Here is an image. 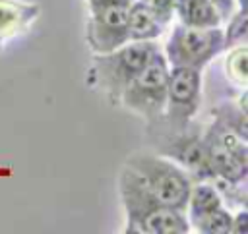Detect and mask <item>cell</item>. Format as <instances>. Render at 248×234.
Returning <instances> with one entry per match:
<instances>
[{"instance_id": "20", "label": "cell", "mask_w": 248, "mask_h": 234, "mask_svg": "<svg viewBox=\"0 0 248 234\" xmlns=\"http://www.w3.org/2000/svg\"><path fill=\"white\" fill-rule=\"evenodd\" d=\"M140 2H149V0H140Z\"/></svg>"}, {"instance_id": "13", "label": "cell", "mask_w": 248, "mask_h": 234, "mask_svg": "<svg viewBox=\"0 0 248 234\" xmlns=\"http://www.w3.org/2000/svg\"><path fill=\"white\" fill-rule=\"evenodd\" d=\"M231 222H232V215L227 209L217 207L215 211L205 213L203 217L196 219L190 224L196 226V230L203 234H227L231 232Z\"/></svg>"}, {"instance_id": "1", "label": "cell", "mask_w": 248, "mask_h": 234, "mask_svg": "<svg viewBox=\"0 0 248 234\" xmlns=\"http://www.w3.org/2000/svg\"><path fill=\"white\" fill-rule=\"evenodd\" d=\"M120 199L126 211V234H186L190 222L182 211L159 205L138 174L124 164L118 178Z\"/></svg>"}, {"instance_id": "19", "label": "cell", "mask_w": 248, "mask_h": 234, "mask_svg": "<svg viewBox=\"0 0 248 234\" xmlns=\"http://www.w3.org/2000/svg\"><path fill=\"white\" fill-rule=\"evenodd\" d=\"M89 10L93 8H103V6H130L134 0H85Z\"/></svg>"}, {"instance_id": "11", "label": "cell", "mask_w": 248, "mask_h": 234, "mask_svg": "<svg viewBox=\"0 0 248 234\" xmlns=\"http://www.w3.org/2000/svg\"><path fill=\"white\" fill-rule=\"evenodd\" d=\"M163 25L153 17L145 2L134 0L128 6V39L130 41H155L163 33Z\"/></svg>"}, {"instance_id": "14", "label": "cell", "mask_w": 248, "mask_h": 234, "mask_svg": "<svg viewBox=\"0 0 248 234\" xmlns=\"http://www.w3.org/2000/svg\"><path fill=\"white\" fill-rule=\"evenodd\" d=\"M246 58H248V50L244 44H238V46H232L231 54L227 56L225 60V72H227V77L244 87L248 83V64H246Z\"/></svg>"}, {"instance_id": "16", "label": "cell", "mask_w": 248, "mask_h": 234, "mask_svg": "<svg viewBox=\"0 0 248 234\" xmlns=\"http://www.w3.org/2000/svg\"><path fill=\"white\" fill-rule=\"evenodd\" d=\"M149 12L153 14V17L163 25L167 27L174 15V0H149L145 2Z\"/></svg>"}, {"instance_id": "5", "label": "cell", "mask_w": 248, "mask_h": 234, "mask_svg": "<svg viewBox=\"0 0 248 234\" xmlns=\"http://www.w3.org/2000/svg\"><path fill=\"white\" fill-rule=\"evenodd\" d=\"M167 81H169V64L161 52H157L143 70L128 83L120 102L143 116L147 124H159L165 114L167 104Z\"/></svg>"}, {"instance_id": "15", "label": "cell", "mask_w": 248, "mask_h": 234, "mask_svg": "<svg viewBox=\"0 0 248 234\" xmlns=\"http://www.w3.org/2000/svg\"><path fill=\"white\" fill-rule=\"evenodd\" d=\"M246 35H248V10L246 8H238V12L232 14L227 29L223 31L225 48H232V46L244 44L246 43Z\"/></svg>"}, {"instance_id": "2", "label": "cell", "mask_w": 248, "mask_h": 234, "mask_svg": "<svg viewBox=\"0 0 248 234\" xmlns=\"http://www.w3.org/2000/svg\"><path fill=\"white\" fill-rule=\"evenodd\" d=\"M157 52L159 46L155 41H128L116 50L95 54L87 75L89 87L103 91L112 104H118L128 83Z\"/></svg>"}, {"instance_id": "10", "label": "cell", "mask_w": 248, "mask_h": 234, "mask_svg": "<svg viewBox=\"0 0 248 234\" xmlns=\"http://www.w3.org/2000/svg\"><path fill=\"white\" fill-rule=\"evenodd\" d=\"M174 14L188 27H219L223 21L209 0H174Z\"/></svg>"}, {"instance_id": "4", "label": "cell", "mask_w": 248, "mask_h": 234, "mask_svg": "<svg viewBox=\"0 0 248 234\" xmlns=\"http://www.w3.org/2000/svg\"><path fill=\"white\" fill-rule=\"evenodd\" d=\"M202 143L213 180L229 184H242L246 180L248 145L244 137L215 118V122L202 135Z\"/></svg>"}, {"instance_id": "12", "label": "cell", "mask_w": 248, "mask_h": 234, "mask_svg": "<svg viewBox=\"0 0 248 234\" xmlns=\"http://www.w3.org/2000/svg\"><path fill=\"white\" fill-rule=\"evenodd\" d=\"M221 191L207 184V182H200L196 186L190 188V195H188V215H190V222H194L196 219L203 217L209 211H215L217 207H221Z\"/></svg>"}, {"instance_id": "3", "label": "cell", "mask_w": 248, "mask_h": 234, "mask_svg": "<svg viewBox=\"0 0 248 234\" xmlns=\"http://www.w3.org/2000/svg\"><path fill=\"white\" fill-rule=\"evenodd\" d=\"M124 164L138 174L149 195L159 205L182 213L186 211L192 178L182 166L174 164L170 159L153 155H132Z\"/></svg>"}, {"instance_id": "7", "label": "cell", "mask_w": 248, "mask_h": 234, "mask_svg": "<svg viewBox=\"0 0 248 234\" xmlns=\"http://www.w3.org/2000/svg\"><path fill=\"white\" fill-rule=\"evenodd\" d=\"M200 99L202 72L184 66H170L167 81V104L163 114L167 124L176 132L186 130L192 116L200 108Z\"/></svg>"}, {"instance_id": "17", "label": "cell", "mask_w": 248, "mask_h": 234, "mask_svg": "<svg viewBox=\"0 0 248 234\" xmlns=\"http://www.w3.org/2000/svg\"><path fill=\"white\" fill-rule=\"evenodd\" d=\"M248 228V213L244 209H240L236 215H232V222H231V232L236 234H244Z\"/></svg>"}, {"instance_id": "6", "label": "cell", "mask_w": 248, "mask_h": 234, "mask_svg": "<svg viewBox=\"0 0 248 234\" xmlns=\"http://www.w3.org/2000/svg\"><path fill=\"white\" fill-rule=\"evenodd\" d=\"M225 50L221 27H188L176 25L165 46V60L169 66H184L203 70L217 54Z\"/></svg>"}, {"instance_id": "8", "label": "cell", "mask_w": 248, "mask_h": 234, "mask_svg": "<svg viewBox=\"0 0 248 234\" xmlns=\"http://www.w3.org/2000/svg\"><path fill=\"white\" fill-rule=\"evenodd\" d=\"M85 41L93 54H107L126 44L128 39V6H103L89 10Z\"/></svg>"}, {"instance_id": "9", "label": "cell", "mask_w": 248, "mask_h": 234, "mask_svg": "<svg viewBox=\"0 0 248 234\" xmlns=\"http://www.w3.org/2000/svg\"><path fill=\"white\" fill-rule=\"evenodd\" d=\"M41 14L39 4L19 0H0V52L4 43L25 31Z\"/></svg>"}, {"instance_id": "18", "label": "cell", "mask_w": 248, "mask_h": 234, "mask_svg": "<svg viewBox=\"0 0 248 234\" xmlns=\"http://www.w3.org/2000/svg\"><path fill=\"white\" fill-rule=\"evenodd\" d=\"M209 2L217 8V12H219L221 19H227V17H231V15H232L234 0H209Z\"/></svg>"}]
</instances>
